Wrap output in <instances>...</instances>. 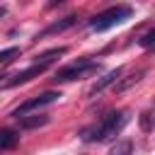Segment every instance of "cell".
I'll list each match as a JSON object with an SVG mask.
<instances>
[{"instance_id": "10", "label": "cell", "mask_w": 155, "mask_h": 155, "mask_svg": "<svg viewBox=\"0 0 155 155\" xmlns=\"http://www.w3.org/2000/svg\"><path fill=\"white\" fill-rule=\"evenodd\" d=\"M143 75H145V70H138V73L128 75L126 80H121V82L116 85V92H126V90H128V87H133V85H136V82H138V80H140Z\"/></svg>"}, {"instance_id": "9", "label": "cell", "mask_w": 155, "mask_h": 155, "mask_svg": "<svg viewBox=\"0 0 155 155\" xmlns=\"http://www.w3.org/2000/svg\"><path fill=\"white\" fill-rule=\"evenodd\" d=\"M19 143V131L15 128H0V150H10Z\"/></svg>"}, {"instance_id": "13", "label": "cell", "mask_w": 155, "mask_h": 155, "mask_svg": "<svg viewBox=\"0 0 155 155\" xmlns=\"http://www.w3.org/2000/svg\"><path fill=\"white\" fill-rule=\"evenodd\" d=\"M140 128H143L145 133L153 131V114H150V111H143V114H140Z\"/></svg>"}, {"instance_id": "3", "label": "cell", "mask_w": 155, "mask_h": 155, "mask_svg": "<svg viewBox=\"0 0 155 155\" xmlns=\"http://www.w3.org/2000/svg\"><path fill=\"white\" fill-rule=\"evenodd\" d=\"M97 68H99V63L82 58V61H75V63H70V65L56 70L53 82H70V80H75V78H82V75H87V73H94Z\"/></svg>"}, {"instance_id": "16", "label": "cell", "mask_w": 155, "mask_h": 155, "mask_svg": "<svg viewBox=\"0 0 155 155\" xmlns=\"http://www.w3.org/2000/svg\"><path fill=\"white\" fill-rule=\"evenodd\" d=\"M5 15H7V7H2V5H0V17H5Z\"/></svg>"}, {"instance_id": "8", "label": "cell", "mask_w": 155, "mask_h": 155, "mask_svg": "<svg viewBox=\"0 0 155 155\" xmlns=\"http://www.w3.org/2000/svg\"><path fill=\"white\" fill-rule=\"evenodd\" d=\"M17 121H19V128L29 131V128H39V126H46L51 119H48L46 114H34V116H19Z\"/></svg>"}, {"instance_id": "6", "label": "cell", "mask_w": 155, "mask_h": 155, "mask_svg": "<svg viewBox=\"0 0 155 155\" xmlns=\"http://www.w3.org/2000/svg\"><path fill=\"white\" fill-rule=\"evenodd\" d=\"M119 78H121V68H114V70H109L104 78H99V80H97V82L90 87V97H92V94H97V92H102L104 87H109V85H111V82H116Z\"/></svg>"}, {"instance_id": "7", "label": "cell", "mask_w": 155, "mask_h": 155, "mask_svg": "<svg viewBox=\"0 0 155 155\" xmlns=\"http://www.w3.org/2000/svg\"><path fill=\"white\" fill-rule=\"evenodd\" d=\"M75 22H78V17H75V15H68V17H63L61 22H53L51 27H46V29H44L39 36H48V34H58V31H65V29H70Z\"/></svg>"}, {"instance_id": "14", "label": "cell", "mask_w": 155, "mask_h": 155, "mask_svg": "<svg viewBox=\"0 0 155 155\" xmlns=\"http://www.w3.org/2000/svg\"><path fill=\"white\" fill-rule=\"evenodd\" d=\"M153 41H155V29H150V31H145V34L140 36V41H138V44L148 48V46H153Z\"/></svg>"}, {"instance_id": "11", "label": "cell", "mask_w": 155, "mask_h": 155, "mask_svg": "<svg viewBox=\"0 0 155 155\" xmlns=\"http://www.w3.org/2000/svg\"><path fill=\"white\" fill-rule=\"evenodd\" d=\"M131 150H133V143H131V140H119V143L109 150V155H131Z\"/></svg>"}, {"instance_id": "5", "label": "cell", "mask_w": 155, "mask_h": 155, "mask_svg": "<svg viewBox=\"0 0 155 155\" xmlns=\"http://www.w3.org/2000/svg\"><path fill=\"white\" fill-rule=\"evenodd\" d=\"M48 68V63H34V65H29L27 70H19V73H15L7 82H2V87L7 90V87H19V85H24V82H29L31 78H39L44 70Z\"/></svg>"}, {"instance_id": "12", "label": "cell", "mask_w": 155, "mask_h": 155, "mask_svg": "<svg viewBox=\"0 0 155 155\" xmlns=\"http://www.w3.org/2000/svg\"><path fill=\"white\" fill-rule=\"evenodd\" d=\"M19 56V48L17 46H10V48H2L0 51V63H10L12 58H17Z\"/></svg>"}, {"instance_id": "2", "label": "cell", "mask_w": 155, "mask_h": 155, "mask_svg": "<svg viewBox=\"0 0 155 155\" xmlns=\"http://www.w3.org/2000/svg\"><path fill=\"white\" fill-rule=\"evenodd\" d=\"M131 15H133V7H128V5H116V7H109V10L99 12L97 17H92V19H90V27H92L94 31H107V29L126 22Z\"/></svg>"}, {"instance_id": "15", "label": "cell", "mask_w": 155, "mask_h": 155, "mask_svg": "<svg viewBox=\"0 0 155 155\" xmlns=\"http://www.w3.org/2000/svg\"><path fill=\"white\" fill-rule=\"evenodd\" d=\"M63 2H65V0H51V2H48V7H58V5H63Z\"/></svg>"}, {"instance_id": "4", "label": "cell", "mask_w": 155, "mask_h": 155, "mask_svg": "<svg viewBox=\"0 0 155 155\" xmlns=\"http://www.w3.org/2000/svg\"><path fill=\"white\" fill-rule=\"evenodd\" d=\"M58 97H61V92H56V90H46V92L36 94V97H31V99L22 102V104L12 111V116H15V119H19V116H24V114H29V111H36V109H41V107H46V104H53Z\"/></svg>"}, {"instance_id": "1", "label": "cell", "mask_w": 155, "mask_h": 155, "mask_svg": "<svg viewBox=\"0 0 155 155\" xmlns=\"http://www.w3.org/2000/svg\"><path fill=\"white\" fill-rule=\"evenodd\" d=\"M126 124H128V111H126V109H119V111L107 114L99 124H94V126L85 128L80 136H82V140H85V143H94V140L99 143V140H107L109 136H116Z\"/></svg>"}]
</instances>
